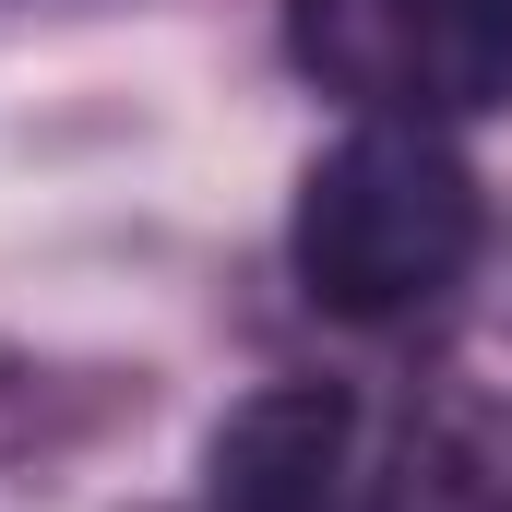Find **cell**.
Instances as JSON below:
<instances>
[{
	"label": "cell",
	"instance_id": "1",
	"mask_svg": "<svg viewBox=\"0 0 512 512\" xmlns=\"http://www.w3.org/2000/svg\"><path fill=\"white\" fill-rule=\"evenodd\" d=\"M477 179L441 131L417 120H370L346 131L310 179H298V286L334 310V322H417L429 298L465 286L477 262Z\"/></svg>",
	"mask_w": 512,
	"mask_h": 512
},
{
	"label": "cell",
	"instance_id": "2",
	"mask_svg": "<svg viewBox=\"0 0 512 512\" xmlns=\"http://www.w3.org/2000/svg\"><path fill=\"white\" fill-rule=\"evenodd\" d=\"M286 48L370 120H477L512 96V0H286Z\"/></svg>",
	"mask_w": 512,
	"mask_h": 512
},
{
	"label": "cell",
	"instance_id": "3",
	"mask_svg": "<svg viewBox=\"0 0 512 512\" xmlns=\"http://www.w3.org/2000/svg\"><path fill=\"white\" fill-rule=\"evenodd\" d=\"M203 477L215 512H370V417L334 382H274L215 429Z\"/></svg>",
	"mask_w": 512,
	"mask_h": 512
}]
</instances>
